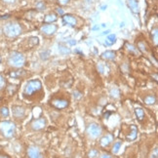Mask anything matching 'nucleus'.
Instances as JSON below:
<instances>
[{"label":"nucleus","mask_w":158,"mask_h":158,"mask_svg":"<svg viewBox=\"0 0 158 158\" xmlns=\"http://www.w3.org/2000/svg\"><path fill=\"white\" fill-rule=\"evenodd\" d=\"M16 131V125L11 121H2L0 122V132L5 138H12Z\"/></svg>","instance_id":"nucleus-1"},{"label":"nucleus","mask_w":158,"mask_h":158,"mask_svg":"<svg viewBox=\"0 0 158 158\" xmlns=\"http://www.w3.org/2000/svg\"><path fill=\"white\" fill-rule=\"evenodd\" d=\"M4 31V34L7 36V37H17L19 36L21 33H22V28L19 24H16V23H11V24H8L4 26L3 28Z\"/></svg>","instance_id":"nucleus-2"},{"label":"nucleus","mask_w":158,"mask_h":158,"mask_svg":"<svg viewBox=\"0 0 158 158\" xmlns=\"http://www.w3.org/2000/svg\"><path fill=\"white\" fill-rule=\"evenodd\" d=\"M24 62H25V59L23 54H21L19 52H13L10 54V57H9V60H8V62L9 65L13 66V67H22L24 65Z\"/></svg>","instance_id":"nucleus-3"},{"label":"nucleus","mask_w":158,"mask_h":158,"mask_svg":"<svg viewBox=\"0 0 158 158\" xmlns=\"http://www.w3.org/2000/svg\"><path fill=\"white\" fill-rule=\"evenodd\" d=\"M42 88V84L39 80H30L28 81V83L26 84V86L24 87V95L26 97L31 96L33 93L39 91Z\"/></svg>","instance_id":"nucleus-4"},{"label":"nucleus","mask_w":158,"mask_h":158,"mask_svg":"<svg viewBox=\"0 0 158 158\" xmlns=\"http://www.w3.org/2000/svg\"><path fill=\"white\" fill-rule=\"evenodd\" d=\"M87 133L91 138L96 139L101 135L102 128L100 127V125H98L97 123H91V124H89L88 128H87Z\"/></svg>","instance_id":"nucleus-5"},{"label":"nucleus","mask_w":158,"mask_h":158,"mask_svg":"<svg viewBox=\"0 0 158 158\" xmlns=\"http://www.w3.org/2000/svg\"><path fill=\"white\" fill-rule=\"evenodd\" d=\"M47 122H46V119L45 118H38V119H35L31 122V128L35 131H39L45 128Z\"/></svg>","instance_id":"nucleus-6"},{"label":"nucleus","mask_w":158,"mask_h":158,"mask_svg":"<svg viewBox=\"0 0 158 158\" xmlns=\"http://www.w3.org/2000/svg\"><path fill=\"white\" fill-rule=\"evenodd\" d=\"M51 104L58 109H64V108L67 107L68 101L64 100V99H56V100H53L51 102Z\"/></svg>","instance_id":"nucleus-7"},{"label":"nucleus","mask_w":158,"mask_h":158,"mask_svg":"<svg viewBox=\"0 0 158 158\" xmlns=\"http://www.w3.org/2000/svg\"><path fill=\"white\" fill-rule=\"evenodd\" d=\"M12 112L13 115L16 118H23L25 114L24 108L23 107H20V105H13L12 107Z\"/></svg>","instance_id":"nucleus-8"},{"label":"nucleus","mask_w":158,"mask_h":158,"mask_svg":"<svg viewBox=\"0 0 158 158\" xmlns=\"http://www.w3.org/2000/svg\"><path fill=\"white\" fill-rule=\"evenodd\" d=\"M28 158H43V155L40 152V150L35 146H30L28 149Z\"/></svg>","instance_id":"nucleus-9"},{"label":"nucleus","mask_w":158,"mask_h":158,"mask_svg":"<svg viewBox=\"0 0 158 158\" xmlns=\"http://www.w3.org/2000/svg\"><path fill=\"white\" fill-rule=\"evenodd\" d=\"M41 31L46 35H52L57 31V25L55 24H46L41 28Z\"/></svg>","instance_id":"nucleus-10"},{"label":"nucleus","mask_w":158,"mask_h":158,"mask_svg":"<svg viewBox=\"0 0 158 158\" xmlns=\"http://www.w3.org/2000/svg\"><path fill=\"white\" fill-rule=\"evenodd\" d=\"M62 22L66 24H70L71 26H75L77 22H76V19L73 17L72 15H65L64 18H62Z\"/></svg>","instance_id":"nucleus-11"},{"label":"nucleus","mask_w":158,"mask_h":158,"mask_svg":"<svg viewBox=\"0 0 158 158\" xmlns=\"http://www.w3.org/2000/svg\"><path fill=\"white\" fill-rule=\"evenodd\" d=\"M128 3V6L130 7V9L132 10L133 13H139L140 12V9H139V4L137 0H128L127 1Z\"/></svg>","instance_id":"nucleus-12"},{"label":"nucleus","mask_w":158,"mask_h":158,"mask_svg":"<svg viewBox=\"0 0 158 158\" xmlns=\"http://www.w3.org/2000/svg\"><path fill=\"white\" fill-rule=\"evenodd\" d=\"M111 141H112V136L111 135L104 136L103 138H102V140H101V145L103 147H107L110 145Z\"/></svg>","instance_id":"nucleus-13"},{"label":"nucleus","mask_w":158,"mask_h":158,"mask_svg":"<svg viewBox=\"0 0 158 158\" xmlns=\"http://www.w3.org/2000/svg\"><path fill=\"white\" fill-rule=\"evenodd\" d=\"M102 58L104 60H114L115 59V53L113 51H107L102 54Z\"/></svg>","instance_id":"nucleus-14"},{"label":"nucleus","mask_w":158,"mask_h":158,"mask_svg":"<svg viewBox=\"0 0 158 158\" xmlns=\"http://www.w3.org/2000/svg\"><path fill=\"white\" fill-rule=\"evenodd\" d=\"M135 113H136V116L137 118H138L139 121H143L144 118H145V111H144V109L141 108V107H137L135 109Z\"/></svg>","instance_id":"nucleus-15"},{"label":"nucleus","mask_w":158,"mask_h":158,"mask_svg":"<svg viewBox=\"0 0 158 158\" xmlns=\"http://www.w3.org/2000/svg\"><path fill=\"white\" fill-rule=\"evenodd\" d=\"M131 128H132V132L130 133V135L127 137V139L130 140V141H134L137 138V135H138V129H137V127L135 125H132Z\"/></svg>","instance_id":"nucleus-16"},{"label":"nucleus","mask_w":158,"mask_h":158,"mask_svg":"<svg viewBox=\"0 0 158 158\" xmlns=\"http://www.w3.org/2000/svg\"><path fill=\"white\" fill-rule=\"evenodd\" d=\"M156 103V97L154 95H149V96L145 97V103L147 105H152Z\"/></svg>","instance_id":"nucleus-17"},{"label":"nucleus","mask_w":158,"mask_h":158,"mask_svg":"<svg viewBox=\"0 0 158 158\" xmlns=\"http://www.w3.org/2000/svg\"><path fill=\"white\" fill-rule=\"evenodd\" d=\"M115 41H116V36L114 34H110L107 37V40H105L104 44L107 46H111L115 43Z\"/></svg>","instance_id":"nucleus-18"},{"label":"nucleus","mask_w":158,"mask_h":158,"mask_svg":"<svg viewBox=\"0 0 158 158\" xmlns=\"http://www.w3.org/2000/svg\"><path fill=\"white\" fill-rule=\"evenodd\" d=\"M56 21H57V16L55 14H48L44 19V22L48 24H52L56 22Z\"/></svg>","instance_id":"nucleus-19"},{"label":"nucleus","mask_w":158,"mask_h":158,"mask_svg":"<svg viewBox=\"0 0 158 158\" xmlns=\"http://www.w3.org/2000/svg\"><path fill=\"white\" fill-rule=\"evenodd\" d=\"M110 96H111V98H114V99H116V98H118L119 97V95H120V93H119V90L117 88H112L111 90H110Z\"/></svg>","instance_id":"nucleus-20"},{"label":"nucleus","mask_w":158,"mask_h":158,"mask_svg":"<svg viewBox=\"0 0 158 158\" xmlns=\"http://www.w3.org/2000/svg\"><path fill=\"white\" fill-rule=\"evenodd\" d=\"M0 113H1L3 117H8L9 114H10V111H9L7 107H3L0 108Z\"/></svg>","instance_id":"nucleus-21"},{"label":"nucleus","mask_w":158,"mask_h":158,"mask_svg":"<svg viewBox=\"0 0 158 158\" xmlns=\"http://www.w3.org/2000/svg\"><path fill=\"white\" fill-rule=\"evenodd\" d=\"M60 53L62 55H67L70 53V50L66 48V46H62V45H60Z\"/></svg>","instance_id":"nucleus-22"},{"label":"nucleus","mask_w":158,"mask_h":158,"mask_svg":"<svg viewBox=\"0 0 158 158\" xmlns=\"http://www.w3.org/2000/svg\"><path fill=\"white\" fill-rule=\"evenodd\" d=\"M120 147H121V143H120V141H116V143L114 144L113 147H112V152H113V153H118Z\"/></svg>","instance_id":"nucleus-23"},{"label":"nucleus","mask_w":158,"mask_h":158,"mask_svg":"<svg viewBox=\"0 0 158 158\" xmlns=\"http://www.w3.org/2000/svg\"><path fill=\"white\" fill-rule=\"evenodd\" d=\"M89 158H97L99 156V151L97 149H91V151L88 153Z\"/></svg>","instance_id":"nucleus-24"},{"label":"nucleus","mask_w":158,"mask_h":158,"mask_svg":"<svg viewBox=\"0 0 158 158\" xmlns=\"http://www.w3.org/2000/svg\"><path fill=\"white\" fill-rule=\"evenodd\" d=\"M157 28H154L152 30V39L154 40V44L157 45V42H158V32H157Z\"/></svg>","instance_id":"nucleus-25"},{"label":"nucleus","mask_w":158,"mask_h":158,"mask_svg":"<svg viewBox=\"0 0 158 158\" xmlns=\"http://www.w3.org/2000/svg\"><path fill=\"white\" fill-rule=\"evenodd\" d=\"M127 49L130 51V52H132V53H134V54H139V50L137 49V48H135V47L133 46V45H130V44H127Z\"/></svg>","instance_id":"nucleus-26"},{"label":"nucleus","mask_w":158,"mask_h":158,"mask_svg":"<svg viewBox=\"0 0 158 158\" xmlns=\"http://www.w3.org/2000/svg\"><path fill=\"white\" fill-rule=\"evenodd\" d=\"M22 73H24V70H18V71H14L10 73V75L12 77H20L22 76Z\"/></svg>","instance_id":"nucleus-27"},{"label":"nucleus","mask_w":158,"mask_h":158,"mask_svg":"<svg viewBox=\"0 0 158 158\" xmlns=\"http://www.w3.org/2000/svg\"><path fill=\"white\" fill-rule=\"evenodd\" d=\"M150 158H158V149H157V147H155L154 150L152 151V153L150 154Z\"/></svg>","instance_id":"nucleus-28"},{"label":"nucleus","mask_w":158,"mask_h":158,"mask_svg":"<svg viewBox=\"0 0 158 158\" xmlns=\"http://www.w3.org/2000/svg\"><path fill=\"white\" fill-rule=\"evenodd\" d=\"M5 86V78L0 74V90Z\"/></svg>","instance_id":"nucleus-29"},{"label":"nucleus","mask_w":158,"mask_h":158,"mask_svg":"<svg viewBox=\"0 0 158 158\" xmlns=\"http://www.w3.org/2000/svg\"><path fill=\"white\" fill-rule=\"evenodd\" d=\"M138 46H139V48H140V50H141V52H145V51H146V49H145V47L144 46V43H143V42H140V43L138 44Z\"/></svg>","instance_id":"nucleus-30"},{"label":"nucleus","mask_w":158,"mask_h":158,"mask_svg":"<svg viewBox=\"0 0 158 158\" xmlns=\"http://www.w3.org/2000/svg\"><path fill=\"white\" fill-rule=\"evenodd\" d=\"M73 96H74L75 99H80L81 96H82V93L81 92H78V91H75L74 93H73Z\"/></svg>","instance_id":"nucleus-31"},{"label":"nucleus","mask_w":158,"mask_h":158,"mask_svg":"<svg viewBox=\"0 0 158 158\" xmlns=\"http://www.w3.org/2000/svg\"><path fill=\"white\" fill-rule=\"evenodd\" d=\"M36 7L40 10H43V9H45V5H44V3L39 2V3H37V5H36Z\"/></svg>","instance_id":"nucleus-32"},{"label":"nucleus","mask_w":158,"mask_h":158,"mask_svg":"<svg viewBox=\"0 0 158 158\" xmlns=\"http://www.w3.org/2000/svg\"><path fill=\"white\" fill-rule=\"evenodd\" d=\"M59 2L62 5H66V4H67L68 2H70V0H59Z\"/></svg>","instance_id":"nucleus-33"},{"label":"nucleus","mask_w":158,"mask_h":158,"mask_svg":"<svg viewBox=\"0 0 158 158\" xmlns=\"http://www.w3.org/2000/svg\"><path fill=\"white\" fill-rule=\"evenodd\" d=\"M57 12L59 13L60 15H62V14H64V11H62V9H60V8H58V9H57Z\"/></svg>","instance_id":"nucleus-34"},{"label":"nucleus","mask_w":158,"mask_h":158,"mask_svg":"<svg viewBox=\"0 0 158 158\" xmlns=\"http://www.w3.org/2000/svg\"><path fill=\"white\" fill-rule=\"evenodd\" d=\"M4 2H6V3H14L16 0H3Z\"/></svg>","instance_id":"nucleus-35"},{"label":"nucleus","mask_w":158,"mask_h":158,"mask_svg":"<svg viewBox=\"0 0 158 158\" xmlns=\"http://www.w3.org/2000/svg\"><path fill=\"white\" fill-rule=\"evenodd\" d=\"M0 158H10L8 155L6 154H2V153H0Z\"/></svg>","instance_id":"nucleus-36"},{"label":"nucleus","mask_w":158,"mask_h":158,"mask_svg":"<svg viewBox=\"0 0 158 158\" xmlns=\"http://www.w3.org/2000/svg\"><path fill=\"white\" fill-rule=\"evenodd\" d=\"M101 158H111V156H110L109 154H103Z\"/></svg>","instance_id":"nucleus-37"},{"label":"nucleus","mask_w":158,"mask_h":158,"mask_svg":"<svg viewBox=\"0 0 158 158\" xmlns=\"http://www.w3.org/2000/svg\"><path fill=\"white\" fill-rule=\"evenodd\" d=\"M70 43L71 45H74V44L76 43V41H74V40H71V41H70Z\"/></svg>","instance_id":"nucleus-38"},{"label":"nucleus","mask_w":158,"mask_h":158,"mask_svg":"<svg viewBox=\"0 0 158 158\" xmlns=\"http://www.w3.org/2000/svg\"><path fill=\"white\" fill-rule=\"evenodd\" d=\"M109 32V30H107V31H104V32H103V34H107Z\"/></svg>","instance_id":"nucleus-39"},{"label":"nucleus","mask_w":158,"mask_h":158,"mask_svg":"<svg viewBox=\"0 0 158 158\" xmlns=\"http://www.w3.org/2000/svg\"><path fill=\"white\" fill-rule=\"evenodd\" d=\"M0 64H1V57H0Z\"/></svg>","instance_id":"nucleus-40"}]
</instances>
